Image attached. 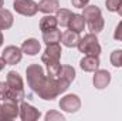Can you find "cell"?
I'll return each mask as SVG.
<instances>
[{
    "mask_svg": "<svg viewBox=\"0 0 122 121\" xmlns=\"http://www.w3.org/2000/svg\"><path fill=\"white\" fill-rule=\"evenodd\" d=\"M0 121H1V104H0Z\"/></svg>",
    "mask_w": 122,
    "mask_h": 121,
    "instance_id": "cell-35",
    "label": "cell"
},
{
    "mask_svg": "<svg viewBox=\"0 0 122 121\" xmlns=\"http://www.w3.org/2000/svg\"><path fill=\"white\" fill-rule=\"evenodd\" d=\"M87 24H88V29H90L91 33L98 34V33H101V31L104 30L105 22H104V17L101 16V17H98V19H95V20H92V22H88Z\"/></svg>",
    "mask_w": 122,
    "mask_h": 121,
    "instance_id": "cell-23",
    "label": "cell"
},
{
    "mask_svg": "<svg viewBox=\"0 0 122 121\" xmlns=\"http://www.w3.org/2000/svg\"><path fill=\"white\" fill-rule=\"evenodd\" d=\"M88 3H90V0H71V4L77 9H84L88 6Z\"/></svg>",
    "mask_w": 122,
    "mask_h": 121,
    "instance_id": "cell-29",
    "label": "cell"
},
{
    "mask_svg": "<svg viewBox=\"0 0 122 121\" xmlns=\"http://www.w3.org/2000/svg\"><path fill=\"white\" fill-rule=\"evenodd\" d=\"M4 66H7V63L4 61V59H3V57H0V71L4 68Z\"/></svg>",
    "mask_w": 122,
    "mask_h": 121,
    "instance_id": "cell-31",
    "label": "cell"
},
{
    "mask_svg": "<svg viewBox=\"0 0 122 121\" xmlns=\"http://www.w3.org/2000/svg\"><path fill=\"white\" fill-rule=\"evenodd\" d=\"M114 38H115L117 41H122V22L118 23L117 29L114 31Z\"/></svg>",
    "mask_w": 122,
    "mask_h": 121,
    "instance_id": "cell-30",
    "label": "cell"
},
{
    "mask_svg": "<svg viewBox=\"0 0 122 121\" xmlns=\"http://www.w3.org/2000/svg\"><path fill=\"white\" fill-rule=\"evenodd\" d=\"M61 33L60 30L57 29H53L50 31H46L43 33V41L48 46V44H56V43H60L61 41Z\"/></svg>",
    "mask_w": 122,
    "mask_h": 121,
    "instance_id": "cell-20",
    "label": "cell"
},
{
    "mask_svg": "<svg viewBox=\"0 0 122 121\" xmlns=\"http://www.w3.org/2000/svg\"><path fill=\"white\" fill-rule=\"evenodd\" d=\"M82 10H84V11H82V16H84V19H85L87 23H88V22H92V20H95V19H98V17L102 16L101 9H99L98 6H87V7H84Z\"/></svg>",
    "mask_w": 122,
    "mask_h": 121,
    "instance_id": "cell-19",
    "label": "cell"
},
{
    "mask_svg": "<svg viewBox=\"0 0 122 121\" xmlns=\"http://www.w3.org/2000/svg\"><path fill=\"white\" fill-rule=\"evenodd\" d=\"M58 105L65 113H77L81 108V98L77 94H67L61 97Z\"/></svg>",
    "mask_w": 122,
    "mask_h": 121,
    "instance_id": "cell-6",
    "label": "cell"
},
{
    "mask_svg": "<svg viewBox=\"0 0 122 121\" xmlns=\"http://www.w3.org/2000/svg\"><path fill=\"white\" fill-rule=\"evenodd\" d=\"M57 26H58V22H57V17L56 16L46 14L40 20V30L43 31V33L50 31V30H53V29H57Z\"/></svg>",
    "mask_w": 122,
    "mask_h": 121,
    "instance_id": "cell-18",
    "label": "cell"
},
{
    "mask_svg": "<svg viewBox=\"0 0 122 121\" xmlns=\"http://www.w3.org/2000/svg\"><path fill=\"white\" fill-rule=\"evenodd\" d=\"M14 17L13 13L7 9H0V30H7L13 26Z\"/></svg>",
    "mask_w": 122,
    "mask_h": 121,
    "instance_id": "cell-17",
    "label": "cell"
},
{
    "mask_svg": "<svg viewBox=\"0 0 122 121\" xmlns=\"http://www.w3.org/2000/svg\"><path fill=\"white\" fill-rule=\"evenodd\" d=\"M6 81L9 84V100H13L16 103H21L26 97L24 93V83L21 76L17 71H9Z\"/></svg>",
    "mask_w": 122,
    "mask_h": 121,
    "instance_id": "cell-2",
    "label": "cell"
},
{
    "mask_svg": "<svg viewBox=\"0 0 122 121\" xmlns=\"http://www.w3.org/2000/svg\"><path fill=\"white\" fill-rule=\"evenodd\" d=\"M58 9H60V1L58 0H41L38 3V11H41L44 14L57 13Z\"/></svg>",
    "mask_w": 122,
    "mask_h": 121,
    "instance_id": "cell-15",
    "label": "cell"
},
{
    "mask_svg": "<svg viewBox=\"0 0 122 121\" xmlns=\"http://www.w3.org/2000/svg\"><path fill=\"white\" fill-rule=\"evenodd\" d=\"M19 114H20L19 103L13 100H4V103L1 104V121L14 120L19 117Z\"/></svg>",
    "mask_w": 122,
    "mask_h": 121,
    "instance_id": "cell-7",
    "label": "cell"
},
{
    "mask_svg": "<svg viewBox=\"0 0 122 121\" xmlns=\"http://www.w3.org/2000/svg\"><path fill=\"white\" fill-rule=\"evenodd\" d=\"M57 22L61 27H68L70 24V20L72 17V11L68 10V9H58L57 10Z\"/></svg>",
    "mask_w": 122,
    "mask_h": 121,
    "instance_id": "cell-21",
    "label": "cell"
},
{
    "mask_svg": "<svg viewBox=\"0 0 122 121\" xmlns=\"http://www.w3.org/2000/svg\"><path fill=\"white\" fill-rule=\"evenodd\" d=\"M26 77H27V84L36 94L38 90L44 86L47 76L44 74V70L40 64H30L26 68Z\"/></svg>",
    "mask_w": 122,
    "mask_h": 121,
    "instance_id": "cell-3",
    "label": "cell"
},
{
    "mask_svg": "<svg viewBox=\"0 0 122 121\" xmlns=\"http://www.w3.org/2000/svg\"><path fill=\"white\" fill-rule=\"evenodd\" d=\"M47 66V74L50 76V77H54V78H57L58 76H60V71H61V66L60 61H53V63H47L46 64Z\"/></svg>",
    "mask_w": 122,
    "mask_h": 121,
    "instance_id": "cell-24",
    "label": "cell"
},
{
    "mask_svg": "<svg viewBox=\"0 0 122 121\" xmlns=\"http://www.w3.org/2000/svg\"><path fill=\"white\" fill-rule=\"evenodd\" d=\"M9 84L7 81H0V100H9Z\"/></svg>",
    "mask_w": 122,
    "mask_h": 121,
    "instance_id": "cell-27",
    "label": "cell"
},
{
    "mask_svg": "<svg viewBox=\"0 0 122 121\" xmlns=\"http://www.w3.org/2000/svg\"><path fill=\"white\" fill-rule=\"evenodd\" d=\"M80 38H81L80 33H77V31H74V30H65L61 34V43L65 47H70V49L77 47L78 43H80Z\"/></svg>",
    "mask_w": 122,
    "mask_h": 121,
    "instance_id": "cell-13",
    "label": "cell"
},
{
    "mask_svg": "<svg viewBox=\"0 0 122 121\" xmlns=\"http://www.w3.org/2000/svg\"><path fill=\"white\" fill-rule=\"evenodd\" d=\"M85 24H87V22H85V19H84V16H82V14L72 13V17H71V20H70L68 29H70V30L77 31V33H81V31L84 30Z\"/></svg>",
    "mask_w": 122,
    "mask_h": 121,
    "instance_id": "cell-16",
    "label": "cell"
},
{
    "mask_svg": "<svg viewBox=\"0 0 122 121\" xmlns=\"http://www.w3.org/2000/svg\"><path fill=\"white\" fill-rule=\"evenodd\" d=\"M77 47L80 53H82L84 56H98L99 57L101 54V46L97 38V34L94 33H88L84 37H81Z\"/></svg>",
    "mask_w": 122,
    "mask_h": 121,
    "instance_id": "cell-4",
    "label": "cell"
},
{
    "mask_svg": "<svg viewBox=\"0 0 122 121\" xmlns=\"http://www.w3.org/2000/svg\"><path fill=\"white\" fill-rule=\"evenodd\" d=\"M117 11H118V14H119V16H122V1H121V4H119V7H118V10H117Z\"/></svg>",
    "mask_w": 122,
    "mask_h": 121,
    "instance_id": "cell-32",
    "label": "cell"
},
{
    "mask_svg": "<svg viewBox=\"0 0 122 121\" xmlns=\"http://www.w3.org/2000/svg\"><path fill=\"white\" fill-rule=\"evenodd\" d=\"M58 78L64 80L68 84H71L75 80V70H74V67H71V66H62Z\"/></svg>",
    "mask_w": 122,
    "mask_h": 121,
    "instance_id": "cell-22",
    "label": "cell"
},
{
    "mask_svg": "<svg viewBox=\"0 0 122 121\" xmlns=\"http://www.w3.org/2000/svg\"><path fill=\"white\" fill-rule=\"evenodd\" d=\"M109 60L114 67H122V50H114L111 53Z\"/></svg>",
    "mask_w": 122,
    "mask_h": 121,
    "instance_id": "cell-25",
    "label": "cell"
},
{
    "mask_svg": "<svg viewBox=\"0 0 122 121\" xmlns=\"http://www.w3.org/2000/svg\"><path fill=\"white\" fill-rule=\"evenodd\" d=\"M19 117L21 118V121H36L41 117L40 110H37L36 107H33L31 104L21 101L20 103V114Z\"/></svg>",
    "mask_w": 122,
    "mask_h": 121,
    "instance_id": "cell-9",
    "label": "cell"
},
{
    "mask_svg": "<svg viewBox=\"0 0 122 121\" xmlns=\"http://www.w3.org/2000/svg\"><path fill=\"white\" fill-rule=\"evenodd\" d=\"M68 87H70V84L65 83L64 80H61V78H58V77L54 78V77L47 76V80H46L44 86L38 90L37 94H38L40 98L51 101V100L57 98L60 94L65 93V91L68 90Z\"/></svg>",
    "mask_w": 122,
    "mask_h": 121,
    "instance_id": "cell-1",
    "label": "cell"
},
{
    "mask_svg": "<svg viewBox=\"0 0 122 121\" xmlns=\"http://www.w3.org/2000/svg\"><path fill=\"white\" fill-rule=\"evenodd\" d=\"M46 121H54V120H58V121H64L65 120V117L58 113V111H56V110H51V111H48L47 114H46Z\"/></svg>",
    "mask_w": 122,
    "mask_h": 121,
    "instance_id": "cell-26",
    "label": "cell"
},
{
    "mask_svg": "<svg viewBox=\"0 0 122 121\" xmlns=\"http://www.w3.org/2000/svg\"><path fill=\"white\" fill-rule=\"evenodd\" d=\"M61 53H62V50H61L60 43L48 44L47 49L44 50L43 56H41V61H43L44 64H47V63H53V61H60Z\"/></svg>",
    "mask_w": 122,
    "mask_h": 121,
    "instance_id": "cell-11",
    "label": "cell"
},
{
    "mask_svg": "<svg viewBox=\"0 0 122 121\" xmlns=\"http://www.w3.org/2000/svg\"><path fill=\"white\" fill-rule=\"evenodd\" d=\"M111 83V73L108 70H97L94 71V77H92V84L97 90H104L109 86Z\"/></svg>",
    "mask_w": 122,
    "mask_h": 121,
    "instance_id": "cell-10",
    "label": "cell"
},
{
    "mask_svg": "<svg viewBox=\"0 0 122 121\" xmlns=\"http://www.w3.org/2000/svg\"><path fill=\"white\" fill-rule=\"evenodd\" d=\"M3 44V33H1V30H0V46Z\"/></svg>",
    "mask_w": 122,
    "mask_h": 121,
    "instance_id": "cell-33",
    "label": "cell"
},
{
    "mask_svg": "<svg viewBox=\"0 0 122 121\" xmlns=\"http://www.w3.org/2000/svg\"><path fill=\"white\" fill-rule=\"evenodd\" d=\"M99 64H101V61H99L98 56H84L80 61V67L87 73L97 71L99 68Z\"/></svg>",
    "mask_w": 122,
    "mask_h": 121,
    "instance_id": "cell-12",
    "label": "cell"
},
{
    "mask_svg": "<svg viewBox=\"0 0 122 121\" xmlns=\"http://www.w3.org/2000/svg\"><path fill=\"white\" fill-rule=\"evenodd\" d=\"M1 57L4 59V61H6L9 66H14V64H19V63L21 61L23 51H21V49L17 47V46H7V47H4Z\"/></svg>",
    "mask_w": 122,
    "mask_h": 121,
    "instance_id": "cell-8",
    "label": "cell"
},
{
    "mask_svg": "<svg viewBox=\"0 0 122 121\" xmlns=\"http://www.w3.org/2000/svg\"><path fill=\"white\" fill-rule=\"evenodd\" d=\"M3 6H4V1H3V0H0V9H3Z\"/></svg>",
    "mask_w": 122,
    "mask_h": 121,
    "instance_id": "cell-34",
    "label": "cell"
},
{
    "mask_svg": "<svg viewBox=\"0 0 122 121\" xmlns=\"http://www.w3.org/2000/svg\"><path fill=\"white\" fill-rule=\"evenodd\" d=\"M40 50H41V44L37 38H27L21 44V51L23 54H27V56H36L40 53Z\"/></svg>",
    "mask_w": 122,
    "mask_h": 121,
    "instance_id": "cell-14",
    "label": "cell"
},
{
    "mask_svg": "<svg viewBox=\"0 0 122 121\" xmlns=\"http://www.w3.org/2000/svg\"><path fill=\"white\" fill-rule=\"evenodd\" d=\"M13 9L16 10V13L24 17H33L38 11V3H36L34 0H14Z\"/></svg>",
    "mask_w": 122,
    "mask_h": 121,
    "instance_id": "cell-5",
    "label": "cell"
},
{
    "mask_svg": "<svg viewBox=\"0 0 122 121\" xmlns=\"http://www.w3.org/2000/svg\"><path fill=\"white\" fill-rule=\"evenodd\" d=\"M121 1L122 0H107L105 1V6H107V9L109 11H117L118 7H119V4H121Z\"/></svg>",
    "mask_w": 122,
    "mask_h": 121,
    "instance_id": "cell-28",
    "label": "cell"
}]
</instances>
